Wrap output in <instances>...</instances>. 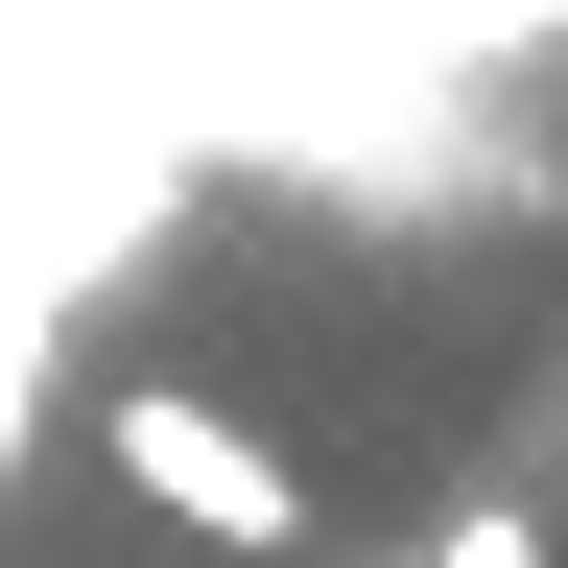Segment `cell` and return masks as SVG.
Listing matches in <instances>:
<instances>
[{
    "instance_id": "6da1fadb",
    "label": "cell",
    "mask_w": 568,
    "mask_h": 568,
    "mask_svg": "<svg viewBox=\"0 0 568 568\" xmlns=\"http://www.w3.org/2000/svg\"><path fill=\"white\" fill-rule=\"evenodd\" d=\"M95 474L142 497V521L237 545V568H284V545H308V474H284V450H261L213 379H119V403H95Z\"/></svg>"
},
{
    "instance_id": "7a4b0ae2",
    "label": "cell",
    "mask_w": 568,
    "mask_h": 568,
    "mask_svg": "<svg viewBox=\"0 0 568 568\" xmlns=\"http://www.w3.org/2000/svg\"><path fill=\"white\" fill-rule=\"evenodd\" d=\"M426 568H568V545H545V497H474V521H426Z\"/></svg>"
},
{
    "instance_id": "3957f363",
    "label": "cell",
    "mask_w": 568,
    "mask_h": 568,
    "mask_svg": "<svg viewBox=\"0 0 568 568\" xmlns=\"http://www.w3.org/2000/svg\"><path fill=\"white\" fill-rule=\"evenodd\" d=\"M24 379H48V355H24V308H0V450H24Z\"/></svg>"
}]
</instances>
